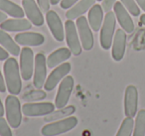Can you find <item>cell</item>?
<instances>
[{
  "label": "cell",
  "instance_id": "6da1fadb",
  "mask_svg": "<svg viewBox=\"0 0 145 136\" xmlns=\"http://www.w3.org/2000/svg\"><path fill=\"white\" fill-rule=\"evenodd\" d=\"M5 84L7 90L13 95H17L22 90V82L20 76V68L15 58H8L3 66Z\"/></svg>",
  "mask_w": 145,
  "mask_h": 136
},
{
  "label": "cell",
  "instance_id": "7a4b0ae2",
  "mask_svg": "<svg viewBox=\"0 0 145 136\" xmlns=\"http://www.w3.org/2000/svg\"><path fill=\"white\" fill-rule=\"evenodd\" d=\"M78 124V118L75 116H69L59 121H53L43 126L41 133L43 136H58L67 133L75 128Z\"/></svg>",
  "mask_w": 145,
  "mask_h": 136
},
{
  "label": "cell",
  "instance_id": "3957f363",
  "mask_svg": "<svg viewBox=\"0 0 145 136\" xmlns=\"http://www.w3.org/2000/svg\"><path fill=\"white\" fill-rule=\"evenodd\" d=\"M5 113L7 122L12 128H18L22 122V107L16 95L10 94L5 99Z\"/></svg>",
  "mask_w": 145,
  "mask_h": 136
},
{
  "label": "cell",
  "instance_id": "277c9868",
  "mask_svg": "<svg viewBox=\"0 0 145 136\" xmlns=\"http://www.w3.org/2000/svg\"><path fill=\"white\" fill-rule=\"evenodd\" d=\"M115 25H116V20H115L114 12H107L105 14V20L103 22L101 28V36H99V42L101 46L105 50L110 49L113 41V35H114Z\"/></svg>",
  "mask_w": 145,
  "mask_h": 136
},
{
  "label": "cell",
  "instance_id": "5b68a950",
  "mask_svg": "<svg viewBox=\"0 0 145 136\" xmlns=\"http://www.w3.org/2000/svg\"><path fill=\"white\" fill-rule=\"evenodd\" d=\"M65 37L67 44L72 55L79 56L82 54V44L78 29L72 20H67L65 23Z\"/></svg>",
  "mask_w": 145,
  "mask_h": 136
},
{
  "label": "cell",
  "instance_id": "8992f818",
  "mask_svg": "<svg viewBox=\"0 0 145 136\" xmlns=\"http://www.w3.org/2000/svg\"><path fill=\"white\" fill-rule=\"evenodd\" d=\"M76 26L78 29L82 47L86 51L91 50L93 48V45H95V39H93V31H91V28L89 24V21L87 20L85 16H81L77 19Z\"/></svg>",
  "mask_w": 145,
  "mask_h": 136
},
{
  "label": "cell",
  "instance_id": "52a82bcc",
  "mask_svg": "<svg viewBox=\"0 0 145 136\" xmlns=\"http://www.w3.org/2000/svg\"><path fill=\"white\" fill-rule=\"evenodd\" d=\"M74 84L75 82L72 76H67L63 78L59 86V90L55 99V106L57 108H63L67 105L74 88Z\"/></svg>",
  "mask_w": 145,
  "mask_h": 136
},
{
  "label": "cell",
  "instance_id": "ba28073f",
  "mask_svg": "<svg viewBox=\"0 0 145 136\" xmlns=\"http://www.w3.org/2000/svg\"><path fill=\"white\" fill-rule=\"evenodd\" d=\"M47 80V60L42 53H38L35 57L34 63V76L33 84L38 90L43 88Z\"/></svg>",
  "mask_w": 145,
  "mask_h": 136
},
{
  "label": "cell",
  "instance_id": "9c48e42d",
  "mask_svg": "<svg viewBox=\"0 0 145 136\" xmlns=\"http://www.w3.org/2000/svg\"><path fill=\"white\" fill-rule=\"evenodd\" d=\"M34 53L29 47H24L20 52V72L23 80H29L34 71Z\"/></svg>",
  "mask_w": 145,
  "mask_h": 136
},
{
  "label": "cell",
  "instance_id": "30bf717a",
  "mask_svg": "<svg viewBox=\"0 0 145 136\" xmlns=\"http://www.w3.org/2000/svg\"><path fill=\"white\" fill-rule=\"evenodd\" d=\"M55 104L52 102H36V103H25L22 106V112L28 117L48 115L55 110Z\"/></svg>",
  "mask_w": 145,
  "mask_h": 136
},
{
  "label": "cell",
  "instance_id": "8fae6325",
  "mask_svg": "<svg viewBox=\"0 0 145 136\" xmlns=\"http://www.w3.org/2000/svg\"><path fill=\"white\" fill-rule=\"evenodd\" d=\"M71 71V64L68 62L63 63L60 66L56 67L55 70H53L51 72V74L49 75V76L47 78L46 82L44 84V88L47 92H51L53 90L58 84L65 78L67 76V75L70 73Z\"/></svg>",
  "mask_w": 145,
  "mask_h": 136
},
{
  "label": "cell",
  "instance_id": "7c38bea8",
  "mask_svg": "<svg viewBox=\"0 0 145 136\" xmlns=\"http://www.w3.org/2000/svg\"><path fill=\"white\" fill-rule=\"evenodd\" d=\"M46 21L55 40L63 42L65 39V28L59 15L55 11L49 10L46 13Z\"/></svg>",
  "mask_w": 145,
  "mask_h": 136
},
{
  "label": "cell",
  "instance_id": "4fadbf2b",
  "mask_svg": "<svg viewBox=\"0 0 145 136\" xmlns=\"http://www.w3.org/2000/svg\"><path fill=\"white\" fill-rule=\"evenodd\" d=\"M23 10L25 15L28 17V20L35 26H42L44 24V16L42 10L37 5L35 0H22Z\"/></svg>",
  "mask_w": 145,
  "mask_h": 136
},
{
  "label": "cell",
  "instance_id": "5bb4252c",
  "mask_svg": "<svg viewBox=\"0 0 145 136\" xmlns=\"http://www.w3.org/2000/svg\"><path fill=\"white\" fill-rule=\"evenodd\" d=\"M138 107V92L134 86H128L124 94V113L127 117H134Z\"/></svg>",
  "mask_w": 145,
  "mask_h": 136
},
{
  "label": "cell",
  "instance_id": "9a60e30c",
  "mask_svg": "<svg viewBox=\"0 0 145 136\" xmlns=\"http://www.w3.org/2000/svg\"><path fill=\"white\" fill-rule=\"evenodd\" d=\"M113 10H114L115 17H116L119 25L122 27L123 30L126 33H132L134 30V23L129 15V12L123 6L122 3L115 2L114 6H113Z\"/></svg>",
  "mask_w": 145,
  "mask_h": 136
},
{
  "label": "cell",
  "instance_id": "2e32d148",
  "mask_svg": "<svg viewBox=\"0 0 145 136\" xmlns=\"http://www.w3.org/2000/svg\"><path fill=\"white\" fill-rule=\"evenodd\" d=\"M126 48V33L122 29L116 30L112 41V51L111 55L114 61L119 62L123 59Z\"/></svg>",
  "mask_w": 145,
  "mask_h": 136
},
{
  "label": "cell",
  "instance_id": "e0dca14e",
  "mask_svg": "<svg viewBox=\"0 0 145 136\" xmlns=\"http://www.w3.org/2000/svg\"><path fill=\"white\" fill-rule=\"evenodd\" d=\"M32 23L28 19L24 18H14L6 19L4 22L0 24V29L6 32H23V31L30 30Z\"/></svg>",
  "mask_w": 145,
  "mask_h": 136
},
{
  "label": "cell",
  "instance_id": "ac0fdd59",
  "mask_svg": "<svg viewBox=\"0 0 145 136\" xmlns=\"http://www.w3.org/2000/svg\"><path fill=\"white\" fill-rule=\"evenodd\" d=\"M15 42L21 46L37 47L44 44L45 38L42 34L35 32H22L15 36Z\"/></svg>",
  "mask_w": 145,
  "mask_h": 136
},
{
  "label": "cell",
  "instance_id": "d6986e66",
  "mask_svg": "<svg viewBox=\"0 0 145 136\" xmlns=\"http://www.w3.org/2000/svg\"><path fill=\"white\" fill-rule=\"evenodd\" d=\"M97 0H80L72 7H71L66 13V17L68 20H75L79 17L83 16L87 11H89L93 5L95 4Z\"/></svg>",
  "mask_w": 145,
  "mask_h": 136
},
{
  "label": "cell",
  "instance_id": "ffe728a7",
  "mask_svg": "<svg viewBox=\"0 0 145 136\" xmlns=\"http://www.w3.org/2000/svg\"><path fill=\"white\" fill-rule=\"evenodd\" d=\"M71 55H72V52H71L70 49L68 48L58 49V50L51 53L48 58H47V67L50 69L56 68L59 65L63 64L67 60H69Z\"/></svg>",
  "mask_w": 145,
  "mask_h": 136
},
{
  "label": "cell",
  "instance_id": "44dd1931",
  "mask_svg": "<svg viewBox=\"0 0 145 136\" xmlns=\"http://www.w3.org/2000/svg\"><path fill=\"white\" fill-rule=\"evenodd\" d=\"M103 20V9L101 5L95 4L89 11L88 15V21L91 26V30L95 32H99L101 28Z\"/></svg>",
  "mask_w": 145,
  "mask_h": 136
},
{
  "label": "cell",
  "instance_id": "7402d4cb",
  "mask_svg": "<svg viewBox=\"0 0 145 136\" xmlns=\"http://www.w3.org/2000/svg\"><path fill=\"white\" fill-rule=\"evenodd\" d=\"M0 45L13 56H19L20 55V48L18 45L15 43V41L12 39V37L9 34H7L6 31L0 29Z\"/></svg>",
  "mask_w": 145,
  "mask_h": 136
},
{
  "label": "cell",
  "instance_id": "603a6c76",
  "mask_svg": "<svg viewBox=\"0 0 145 136\" xmlns=\"http://www.w3.org/2000/svg\"><path fill=\"white\" fill-rule=\"evenodd\" d=\"M0 11L10 15L13 18H23L25 15L23 8L10 0H0Z\"/></svg>",
  "mask_w": 145,
  "mask_h": 136
},
{
  "label": "cell",
  "instance_id": "cb8c5ba5",
  "mask_svg": "<svg viewBox=\"0 0 145 136\" xmlns=\"http://www.w3.org/2000/svg\"><path fill=\"white\" fill-rule=\"evenodd\" d=\"M76 111V107L74 105H69V106H65L63 108H58V110L56 111H53L52 113L48 114V115H45L44 120L46 122H53L56 121V120H60V119H64L66 117H69L72 114H74Z\"/></svg>",
  "mask_w": 145,
  "mask_h": 136
},
{
  "label": "cell",
  "instance_id": "d4e9b609",
  "mask_svg": "<svg viewBox=\"0 0 145 136\" xmlns=\"http://www.w3.org/2000/svg\"><path fill=\"white\" fill-rule=\"evenodd\" d=\"M133 136H145V110L141 109L136 115Z\"/></svg>",
  "mask_w": 145,
  "mask_h": 136
},
{
  "label": "cell",
  "instance_id": "484cf974",
  "mask_svg": "<svg viewBox=\"0 0 145 136\" xmlns=\"http://www.w3.org/2000/svg\"><path fill=\"white\" fill-rule=\"evenodd\" d=\"M134 127V121L132 117H126L121 123L115 136H131Z\"/></svg>",
  "mask_w": 145,
  "mask_h": 136
},
{
  "label": "cell",
  "instance_id": "4316f807",
  "mask_svg": "<svg viewBox=\"0 0 145 136\" xmlns=\"http://www.w3.org/2000/svg\"><path fill=\"white\" fill-rule=\"evenodd\" d=\"M123 6L127 9L129 13L133 16H138L140 14V9H139L138 5L136 4L135 0H120Z\"/></svg>",
  "mask_w": 145,
  "mask_h": 136
},
{
  "label": "cell",
  "instance_id": "83f0119b",
  "mask_svg": "<svg viewBox=\"0 0 145 136\" xmlns=\"http://www.w3.org/2000/svg\"><path fill=\"white\" fill-rule=\"evenodd\" d=\"M46 97V92L43 90H37L28 92L26 95L23 96V99L27 101H36V100H42Z\"/></svg>",
  "mask_w": 145,
  "mask_h": 136
},
{
  "label": "cell",
  "instance_id": "f1b7e54d",
  "mask_svg": "<svg viewBox=\"0 0 145 136\" xmlns=\"http://www.w3.org/2000/svg\"><path fill=\"white\" fill-rule=\"evenodd\" d=\"M0 136H13L7 121L2 117H0Z\"/></svg>",
  "mask_w": 145,
  "mask_h": 136
},
{
  "label": "cell",
  "instance_id": "f546056e",
  "mask_svg": "<svg viewBox=\"0 0 145 136\" xmlns=\"http://www.w3.org/2000/svg\"><path fill=\"white\" fill-rule=\"evenodd\" d=\"M115 2H116V0H103V5H101V7H103V11L106 13L109 12V11L111 10V8H113Z\"/></svg>",
  "mask_w": 145,
  "mask_h": 136
},
{
  "label": "cell",
  "instance_id": "4dcf8cb0",
  "mask_svg": "<svg viewBox=\"0 0 145 136\" xmlns=\"http://www.w3.org/2000/svg\"><path fill=\"white\" fill-rule=\"evenodd\" d=\"M80 0H61V8L62 9H70Z\"/></svg>",
  "mask_w": 145,
  "mask_h": 136
},
{
  "label": "cell",
  "instance_id": "1f68e13d",
  "mask_svg": "<svg viewBox=\"0 0 145 136\" xmlns=\"http://www.w3.org/2000/svg\"><path fill=\"white\" fill-rule=\"evenodd\" d=\"M40 9L44 13H47L50 9V0H37Z\"/></svg>",
  "mask_w": 145,
  "mask_h": 136
},
{
  "label": "cell",
  "instance_id": "d6a6232c",
  "mask_svg": "<svg viewBox=\"0 0 145 136\" xmlns=\"http://www.w3.org/2000/svg\"><path fill=\"white\" fill-rule=\"evenodd\" d=\"M9 58V53L2 47H0V61H6Z\"/></svg>",
  "mask_w": 145,
  "mask_h": 136
},
{
  "label": "cell",
  "instance_id": "836d02e7",
  "mask_svg": "<svg viewBox=\"0 0 145 136\" xmlns=\"http://www.w3.org/2000/svg\"><path fill=\"white\" fill-rule=\"evenodd\" d=\"M6 92V84L4 82V78H3L1 72H0V92Z\"/></svg>",
  "mask_w": 145,
  "mask_h": 136
},
{
  "label": "cell",
  "instance_id": "e575fe53",
  "mask_svg": "<svg viewBox=\"0 0 145 136\" xmlns=\"http://www.w3.org/2000/svg\"><path fill=\"white\" fill-rule=\"evenodd\" d=\"M135 1H136L137 4L140 6V8L145 12V0H135Z\"/></svg>",
  "mask_w": 145,
  "mask_h": 136
},
{
  "label": "cell",
  "instance_id": "d590c367",
  "mask_svg": "<svg viewBox=\"0 0 145 136\" xmlns=\"http://www.w3.org/2000/svg\"><path fill=\"white\" fill-rule=\"evenodd\" d=\"M7 19V14L4 12H2V11H0V24L2 22H4L5 20Z\"/></svg>",
  "mask_w": 145,
  "mask_h": 136
},
{
  "label": "cell",
  "instance_id": "8d00e7d4",
  "mask_svg": "<svg viewBox=\"0 0 145 136\" xmlns=\"http://www.w3.org/2000/svg\"><path fill=\"white\" fill-rule=\"evenodd\" d=\"M3 114H4V107H3V104L0 99V117H2Z\"/></svg>",
  "mask_w": 145,
  "mask_h": 136
},
{
  "label": "cell",
  "instance_id": "74e56055",
  "mask_svg": "<svg viewBox=\"0 0 145 136\" xmlns=\"http://www.w3.org/2000/svg\"><path fill=\"white\" fill-rule=\"evenodd\" d=\"M61 2V0H50V3L52 5H57L58 3Z\"/></svg>",
  "mask_w": 145,
  "mask_h": 136
},
{
  "label": "cell",
  "instance_id": "f35d334b",
  "mask_svg": "<svg viewBox=\"0 0 145 136\" xmlns=\"http://www.w3.org/2000/svg\"><path fill=\"white\" fill-rule=\"evenodd\" d=\"M140 21H141V23H142L143 25H145V14L141 15V17H140Z\"/></svg>",
  "mask_w": 145,
  "mask_h": 136
},
{
  "label": "cell",
  "instance_id": "ab89813d",
  "mask_svg": "<svg viewBox=\"0 0 145 136\" xmlns=\"http://www.w3.org/2000/svg\"><path fill=\"white\" fill-rule=\"evenodd\" d=\"M97 1H103V0H97Z\"/></svg>",
  "mask_w": 145,
  "mask_h": 136
}]
</instances>
